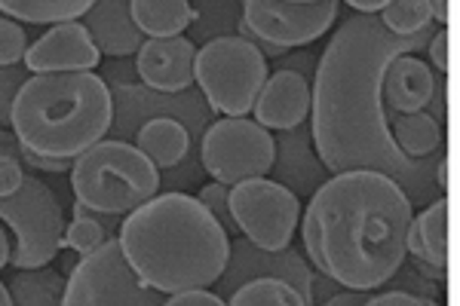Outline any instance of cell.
<instances>
[{"label":"cell","mask_w":460,"mask_h":306,"mask_svg":"<svg viewBox=\"0 0 460 306\" xmlns=\"http://www.w3.org/2000/svg\"><path fill=\"white\" fill-rule=\"evenodd\" d=\"M433 31L393 37L377 16H350L329 40L310 86V141L325 171H377L399 184L408 203H433L439 162L408 160L390 136L384 74L399 56H414ZM439 199V197H436Z\"/></svg>","instance_id":"cell-1"},{"label":"cell","mask_w":460,"mask_h":306,"mask_svg":"<svg viewBox=\"0 0 460 306\" xmlns=\"http://www.w3.org/2000/svg\"><path fill=\"white\" fill-rule=\"evenodd\" d=\"M414 205L377 171L332 175L304 208V251L325 279L347 291H375L405 267Z\"/></svg>","instance_id":"cell-2"},{"label":"cell","mask_w":460,"mask_h":306,"mask_svg":"<svg viewBox=\"0 0 460 306\" xmlns=\"http://www.w3.org/2000/svg\"><path fill=\"white\" fill-rule=\"evenodd\" d=\"M117 242L138 279L166 297L209 291L230 260V236L188 193H163L126 214Z\"/></svg>","instance_id":"cell-3"},{"label":"cell","mask_w":460,"mask_h":306,"mask_svg":"<svg viewBox=\"0 0 460 306\" xmlns=\"http://www.w3.org/2000/svg\"><path fill=\"white\" fill-rule=\"evenodd\" d=\"M10 123L22 151L77 160L105 141L114 99L99 74H34L13 99Z\"/></svg>","instance_id":"cell-4"},{"label":"cell","mask_w":460,"mask_h":306,"mask_svg":"<svg viewBox=\"0 0 460 306\" xmlns=\"http://www.w3.org/2000/svg\"><path fill=\"white\" fill-rule=\"evenodd\" d=\"M160 190V171L126 141H99L74 160L71 193L95 214L120 218L151 203Z\"/></svg>","instance_id":"cell-5"},{"label":"cell","mask_w":460,"mask_h":306,"mask_svg":"<svg viewBox=\"0 0 460 306\" xmlns=\"http://www.w3.org/2000/svg\"><path fill=\"white\" fill-rule=\"evenodd\" d=\"M194 80L212 110L246 117L267 83V58L243 37H212L197 49Z\"/></svg>","instance_id":"cell-6"},{"label":"cell","mask_w":460,"mask_h":306,"mask_svg":"<svg viewBox=\"0 0 460 306\" xmlns=\"http://www.w3.org/2000/svg\"><path fill=\"white\" fill-rule=\"evenodd\" d=\"M0 223L13 230L10 264L16 270H40L65 249V214L56 193L40 178L25 175L22 188L13 197L0 199Z\"/></svg>","instance_id":"cell-7"},{"label":"cell","mask_w":460,"mask_h":306,"mask_svg":"<svg viewBox=\"0 0 460 306\" xmlns=\"http://www.w3.org/2000/svg\"><path fill=\"white\" fill-rule=\"evenodd\" d=\"M166 294L147 288L129 260L123 258L117 236H111L95 255L80 258L68 275L62 306H163Z\"/></svg>","instance_id":"cell-8"},{"label":"cell","mask_w":460,"mask_h":306,"mask_svg":"<svg viewBox=\"0 0 460 306\" xmlns=\"http://www.w3.org/2000/svg\"><path fill=\"white\" fill-rule=\"evenodd\" d=\"M203 169L218 184L234 188L243 181H255L273 171L277 141L264 126L246 117H221L203 136Z\"/></svg>","instance_id":"cell-9"},{"label":"cell","mask_w":460,"mask_h":306,"mask_svg":"<svg viewBox=\"0 0 460 306\" xmlns=\"http://www.w3.org/2000/svg\"><path fill=\"white\" fill-rule=\"evenodd\" d=\"M338 10L335 0H246L240 37L279 52L307 47L335 25Z\"/></svg>","instance_id":"cell-10"},{"label":"cell","mask_w":460,"mask_h":306,"mask_svg":"<svg viewBox=\"0 0 460 306\" xmlns=\"http://www.w3.org/2000/svg\"><path fill=\"white\" fill-rule=\"evenodd\" d=\"M230 214L236 230L246 233V242L255 249L283 251L292 249L301 223V199L270 178H255L230 188Z\"/></svg>","instance_id":"cell-11"},{"label":"cell","mask_w":460,"mask_h":306,"mask_svg":"<svg viewBox=\"0 0 460 306\" xmlns=\"http://www.w3.org/2000/svg\"><path fill=\"white\" fill-rule=\"evenodd\" d=\"M255 279H279L286 285H292L301 294V301L307 306L314 303V270L307 267V258L298 255L295 249H283V251H261L255 249L246 239H236L230 242V260L227 270L218 279L221 291H230L234 294L240 285Z\"/></svg>","instance_id":"cell-12"},{"label":"cell","mask_w":460,"mask_h":306,"mask_svg":"<svg viewBox=\"0 0 460 306\" xmlns=\"http://www.w3.org/2000/svg\"><path fill=\"white\" fill-rule=\"evenodd\" d=\"M99 56L86 28L80 22H65L28 47L25 68L34 74H93V68H99Z\"/></svg>","instance_id":"cell-13"},{"label":"cell","mask_w":460,"mask_h":306,"mask_svg":"<svg viewBox=\"0 0 460 306\" xmlns=\"http://www.w3.org/2000/svg\"><path fill=\"white\" fill-rule=\"evenodd\" d=\"M194 62L197 47L188 37L172 40H145L136 52V71L151 92H184L194 86Z\"/></svg>","instance_id":"cell-14"},{"label":"cell","mask_w":460,"mask_h":306,"mask_svg":"<svg viewBox=\"0 0 460 306\" xmlns=\"http://www.w3.org/2000/svg\"><path fill=\"white\" fill-rule=\"evenodd\" d=\"M255 123L264 126L267 132H295L304 119L310 117V83L301 71L279 68L267 77V83L258 95Z\"/></svg>","instance_id":"cell-15"},{"label":"cell","mask_w":460,"mask_h":306,"mask_svg":"<svg viewBox=\"0 0 460 306\" xmlns=\"http://www.w3.org/2000/svg\"><path fill=\"white\" fill-rule=\"evenodd\" d=\"M84 28L93 37L95 49L114 58L132 56L145 43V34L138 31L136 19H132V6L126 0H102V4H93L84 16Z\"/></svg>","instance_id":"cell-16"},{"label":"cell","mask_w":460,"mask_h":306,"mask_svg":"<svg viewBox=\"0 0 460 306\" xmlns=\"http://www.w3.org/2000/svg\"><path fill=\"white\" fill-rule=\"evenodd\" d=\"M436 95V77L418 56H399L384 74V108L402 114H420Z\"/></svg>","instance_id":"cell-17"},{"label":"cell","mask_w":460,"mask_h":306,"mask_svg":"<svg viewBox=\"0 0 460 306\" xmlns=\"http://www.w3.org/2000/svg\"><path fill=\"white\" fill-rule=\"evenodd\" d=\"M405 249L420 264L445 270V264H448V203H445V197L433 199L418 218H411Z\"/></svg>","instance_id":"cell-18"},{"label":"cell","mask_w":460,"mask_h":306,"mask_svg":"<svg viewBox=\"0 0 460 306\" xmlns=\"http://www.w3.org/2000/svg\"><path fill=\"white\" fill-rule=\"evenodd\" d=\"M136 147L154 162V169H172L190 151V132L172 117H154L138 129Z\"/></svg>","instance_id":"cell-19"},{"label":"cell","mask_w":460,"mask_h":306,"mask_svg":"<svg viewBox=\"0 0 460 306\" xmlns=\"http://www.w3.org/2000/svg\"><path fill=\"white\" fill-rule=\"evenodd\" d=\"M132 19L147 40H172L197 22V10L188 0H132Z\"/></svg>","instance_id":"cell-20"},{"label":"cell","mask_w":460,"mask_h":306,"mask_svg":"<svg viewBox=\"0 0 460 306\" xmlns=\"http://www.w3.org/2000/svg\"><path fill=\"white\" fill-rule=\"evenodd\" d=\"M65 288H68V279L53 267L19 270L6 285L13 306H62Z\"/></svg>","instance_id":"cell-21"},{"label":"cell","mask_w":460,"mask_h":306,"mask_svg":"<svg viewBox=\"0 0 460 306\" xmlns=\"http://www.w3.org/2000/svg\"><path fill=\"white\" fill-rule=\"evenodd\" d=\"M93 0H0V13L28 25H65L86 16Z\"/></svg>","instance_id":"cell-22"},{"label":"cell","mask_w":460,"mask_h":306,"mask_svg":"<svg viewBox=\"0 0 460 306\" xmlns=\"http://www.w3.org/2000/svg\"><path fill=\"white\" fill-rule=\"evenodd\" d=\"M393 144L399 147V153L408 160H424V156L436 153L442 144V132H439V119L429 114H402L393 119L390 126Z\"/></svg>","instance_id":"cell-23"},{"label":"cell","mask_w":460,"mask_h":306,"mask_svg":"<svg viewBox=\"0 0 460 306\" xmlns=\"http://www.w3.org/2000/svg\"><path fill=\"white\" fill-rule=\"evenodd\" d=\"M377 22L393 37H414L427 31L433 16H429L427 0H387V6L377 13Z\"/></svg>","instance_id":"cell-24"},{"label":"cell","mask_w":460,"mask_h":306,"mask_svg":"<svg viewBox=\"0 0 460 306\" xmlns=\"http://www.w3.org/2000/svg\"><path fill=\"white\" fill-rule=\"evenodd\" d=\"M227 306H307L292 285L279 279H255L246 282L230 294Z\"/></svg>","instance_id":"cell-25"},{"label":"cell","mask_w":460,"mask_h":306,"mask_svg":"<svg viewBox=\"0 0 460 306\" xmlns=\"http://www.w3.org/2000/svg\"><path fill=\"white\" fill-rule=\"evenodd\" d=\"M108 230L99 218H93V212L84 205H74V221L65 227V249H71L77 258H89L108 242Z\"/></svg>","instance_id":"cell-26"},{"label":"cell","mask_w":460,"mask_h":306,"mask_svg":"<svg viewBox=\"0 0 460 306\" xmlns=\"http://www.w3.org/2000/svg\"><path fill=\"white\" fill-rule=\"evenodd\" d=\"M28 34L19 22L4 19L0 16V68H10V65L25 62V52H28Z\"/></svg>","instance_id":"cell-27"},{"label":"cell","mask_w":460,"mask_h":306,"mask_svg":"<svg viewBox=\"0 0 460 306\" xmlns=\"http://www.w3.org/2000/svg\"><path fill=\"white\" fill-rule=\"evenodd\" d=\"M199 203H203L206 208H209V214L215 221L221 223V230L230 236V233H240L236 230V221H234V214H230V188H225V184H209V188H203L199 190Z\"/></svg>","instance_id":"cell-28"},{"label":"cell","mask_w":460,"mask_h":306,"mask_svg":"<svg viewBox=\"0 0 460 306\" xmlns=\"http://www.w3.org/2000/svg\"><path fill=\"white\" fill-rule=\"evenodd\" d=\"M22 181H25V169H22V162L16 156H0V199L13 197Z\"/></svg>","instance_id":"cell-29"},{"label":"cell","mask_w":460,"mask_h":306,"mask_svg":"<svg viewBox=\"0 0 460 306\" xmlns=\"http://www.w3.org/2000/svg\"><path fill=\"white\" fill-rule=\"evenodd\" d=\"M163 306H227V301H221L212 291H181V294H169Z\"/></svg>","instance_id":"cell-30"},{"label":"cell","mask_w":460,"mask_h":306,"mask_svg":"<svg viewBox=\"0 0 460 306\" xmlns=\"http://www.w3.org/2000/svg\"><path fill=\"white\" fill-rule=\"evenodd\" d=\"M362 306H427V297H418L411 291H387V294L368 297Z\"/></svg>","instance_id":"cell-31"},{"label":"cell","mask_w":460,"mask_h":306,"mask_svg":"<svg viewBox=\"0 0 460 306\" xmlns=\"http://www.w3.org/2000/svg\"><path fill=\"white\" fill-rule=\"evenodd\" d=\"M429 62L436 65L442 74L448 71V34H445V28H439L433 37H429Z\"/></svg>","instance_id":"cell-32"},{"label":"cell","mask_w":460,"mask_h":306,"mask_svg":"<svg viewBox=\"0 0 460 306\" xmlns=\"http://www.w3.org/2000/svg\"><path fill=\"white\" fill-rule=\"evenodd\" d=\"M368 291H350V294H335L325 301V306H362L368 301Z\"/></svg>","instance_id":"cell-33"},{"label":"cell","mask_w":460,"mask_h":306,"mask_svg":"<svg viewBox=\"0 0 460 306\" xmlns=\"http://www.w3.org/2000/svg\"><path fill=\"white\" fill-rule=\"evenodd\" d=\"M350 6L359 13V16H377V13L387 6V0H353Z\"/></svg>","instance_id":"cell-34"},{"label":"cell","mask_w":460,"mask_h":306,"mask_svg":"<svg viewBox=\"0 0 460 306\" xmlns=\"http://www.w3.org/2000/svg\"><path fill=\"white\" fill-rule=\"evenodd\" d=\"M10 255H13V245H10V239H6L4 223H0V270L10 264Z\"/></svg>","instance_id":"cell-35"},{"label":"cell","mask_w":460,"mask_h":306,"mask_svg":"<svg viewBox=\"0 0 460 306\" xmlns=\"http://www.w3.org/2000/svg\"><path fill=\"white\" fill-rule=\"evenodd\" d=\"M427 6H429V16L439 19L445 25V19H448V13H445V10H448V6H445V4H429V0H427Z\"/></svg>","instance_id":"cell-36"},{"label":"cell","mask_w":460,"mask_h":306,"mask_svg":"<svg viewBox=\"0 0 460 306\" xmlns=\"http://www.w3.org/2000/svg\"><path fill=\"white\" fill-rule=\"evenodd\" d=\"M0 306H13V303H10V291H6L4 282H0Z\"/></svg>","instance_id":"cell-37"},{"label":"cell","mask_w":460,"mask_h":306,"mask_svg":"<svg viewBox=\"0 0 460 306\" xmlns=\"http://www.w3.org/2000/svg\"><path fill=\"white\" fill-rule=\"evenodd\" d=\"M427 306H439V303H436V301H427Z\"/></svg>","instance_id":"cell-38"}]
</instances>
